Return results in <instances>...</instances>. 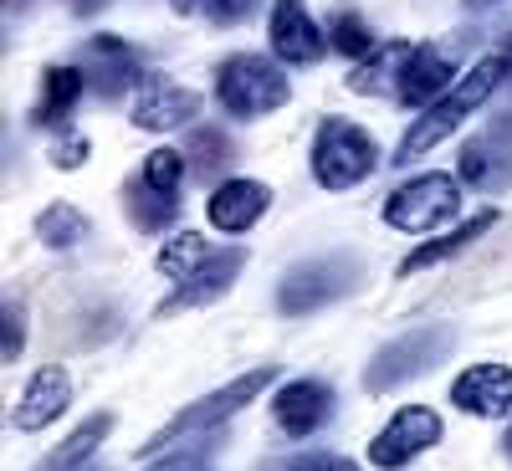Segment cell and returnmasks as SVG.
Segmentation results:
<instances>
[{
	"label": "cell",
	"instance_id": "1",
	"mask_svg": "<svg viewBox=\"0 0 512 471\" xmlns=\"http://www.w3.org/2000/svg\"><path fill=\"white\" fill-rule=\"evenodd\" d=\"M512 72V62H507V52H497V57H482L472 72H466L456 88L446 93V98H436L431 108H425L410 128H405V139H400V164H410V159H420V154H431L441 139H451V128H461L466 118H472L497 88H502V77Z\"/></svg>",
	"mask_w": 512,
	"mask_h": 471
},
{
	"label": "cell",
	"instance_id": "2",
	"mask_svg": "<svg viewBox=\"0 0 512 471\" xmlns=\"http://www.w3.org/2000/svg\"><path fill=\"white\" fill-rule=\"evenodd\" d=\"M287 98H292V82H287L282 62H272V57L241 52V57H226L216 72V103L231 118H267Z\"/></svg>",
	"mask_w": 512,
	"mask_h": 471
},
{
	"label": "cell",
	"instance_id": "3",
	"mask_svg": "<svg viewBox=\"0 0 512 471\" xmlns=\"http://www.w3.org/2000/svg\"><path fill=\"white\" fill-rule=\"evenodd\" d=\"M277 379V364H256V369H246L241 379H231V384H221V390H210L205 400H195V405H185L175 420L164 425V431L144 446L149 456L154 451H169V446H185V441H195V436H205V431H216L221 420H231L236 410H246L256 395L267 390V384Z\"/></svg>",
	"mask_w": 512,
	"mask_h": 471
},
{
	"label": "cell",
	"instance_id": "4",
	"mask_svg": "<svg viewBox=\"0 0 512 471\" xmlns=\"http://www.w3.org/2000/svg\"><path fill=\"white\" fill-rule=\"evenodd\" d=\"M456 344V333L446 323H425V328H410L400 338H390L369 364H364V390L369 395H390L400 390L405 379H420V374H431Z\"/></svg>",
	"mask_w": 512,
	"mask_h": 471
},
{
	"label": "cell",
	"instance_id": "5",
	"mask_svg": "<svg viewBox=\"0 0 512 471\" xmlns=\"http://www.w3.org/2000/svg\"><path fill=\"white\" fill-rule=\"evenodd\" d=\"M359 287V262L344 251H328V256H308V262H297L282 272L277 282V308L287 318H308L328 303H338V297H349Z\"/></svg>",
	"mask_w": 512,
	"mask_h": 471
},
{
	"label": "cell",
	"instance_id": "6",
	"mask_svg": "<svg viewBox=\"0 0 512 471\" xmlns=\"http://www.w3.org/2000/svg\"><path fill=\"white\" fill-rule=\"evenodd\" d=\"M379 164V144L354 128L349 118H323L313 134V180L323 190H354L359 180L374 175Z\"/></svg>",
	"mask_w": 512,
	"mask_h": 471
},
{
	"label": "cell",
	"instance_id": "7",
	"mask_svg": "<svg viewBox=\"0 0 512 471\" xmlns=\"http://www.w3.org/2000/svg\"><path fill=\"white\" fill-rule=\"evenodd\" d=\"M461 210V180L451 175H415L410 185L390 190V200H384V221H390L395 231H436L446 226L451 216Z\"/></svg>",
	"mask_w": 512,
	"mask_h": 471
},
{
	"label": "cell",
	"instance_id": "8",
	"mask_svg": "<svg viewBox=\"0 0 512 471\" xmlns=\"http://www.w3.org/2000/svg\"><path fill=\"white\" fill-rule=\"evenodd\" d=\"M436 441H441V415L431 405H400L390 425L369 441V461L379 471H395V466H410L420 451H431Z\"/></svg>",
	"mask_w": 512,
	"mask_h": 471
},
{
	"label": "cell",
	"instance_id": "9",
	"mask_svg": "<svg viewBox=\"0 0 512 471\" xmlns=\"http://www.w3.org/2000/svg\"><path fill=\"white\" fill-rule=\"evenodd\" d=\"M461 180L472 190H512V113H497L477 139L461 144Z\"/></svg>",
	"mask_w": 512,
	"mask_h": 471
},
{
	"label": "cell",
	"instance_id": "10",
	"mask_svg": "<svg viewBox=\"0 0 512 471\" xmlns=\"http://www.w3.org/2000/svg\"><path fill=\"white\" fill-rule=\"evenodd\" d=\"M195 113H200V93L180 88V82L164 77V72H144L139 88H134V103H128V118H134V128H144V134L185 128Z\"/></svg>",
	"mask_w": 512,
	"mask_h": 471
},
{
	"label": "cell",
	"instance_id": "11",
	"mask_svg": "<svg viewBox=\"0 0 512 471\" xmlns=\"http://www.w3.org/2000/svg\"><path fill=\"white\" fill-rule=\"evenodd\" d=\"M267 36H272V57L282 67H308V62H318L328 52V36L318 31V21L308 16L303 0H277Z\"/></svg>",
	"mask_w": 512,
	"mask_h": 471
},
{
	"label": "cell",
	"instance_id": "12",
	"mask_svg": "<svg viewBox=\"0 0 512 471\" xmlns=\"http://www.w3.org/2000/svg\"><path fill=\"white\" fill-rule=\"evenodd\" d=\"M451 405L461 415H477V420L507 415L512 410V369L507 364H472L451 384Z\"/></svg>",
	"mask_w": 512,
	"mask_h": 471
},
{
	"label": "cell",
	"instance_id": "13",
	"mask_svg": "<svg viewBox=\"0 0 512 471\" xmlns=\"http://www.w3.org/2000/svg\"><path fill=\"white\" fill-rule=\"evenodd\" d=\"M241 267H246V251H241V246L210 251V262H205L190 282H180L169 303H159V318H175V313H185V308H205V303H216L221 292H231V282L241 277Z\"/></svg>",
	"mask_w": 512,
	"mask_h": 471
},
{
	"label": "cell",
	"instance_id": "14",
	"mask_svg": "<svg viewBox=\"0 0 512 471\" xmlns=\"http://www.w3.org/2000/svg\"><path fill=\"white\" fill-rule=\"evenodd\" d=\"M82 72H88V88L103 93V98H118L123 88H139V52L123 47L118 36H93L88 47H82Z\"/></svg>",
	"mask_w": 512,
	"mask_h": 471
},
{
	"label": "cell",
	"instance_id": "15",
	"mask_svg": "<svg viewBox=\"0 0 512 471\" xmlns=\"http://www.w3.org/2000/svg\"><path fill=\"white\" fill-rule=\"evenodd\" d=\"M72 405V379L62 364H41L31 379H26V390L16 400V431H47V425Z\"/></svg>",
	"mask_w": 512,
	"mask_h": 471
},
{
	"label": "cell",
	"instance_id": "16",
	"mask_svg": "<svg viewBox=\"0 0 512 471\" xmlns=\"http://www.w3.org/2000/svg\"><path fill=\"white\" fill-rule=\"evenodd\" d=\"M267 205H272V190L262 180H226L216 195H210V226L226 231V236H241L251 231L256 221L267 216Z\"/></svg>",
	"mask_w": 512,
	"mask_h": 471
},
{
	"label": "cell",
	"instance_id": "17",
	"mask_svg": "<svg viewBox=\"0 0 512 471\" xmlns=\"http://www.w3.org/2000/svg\"><path fill=\"white\" fill-rule=\"evenodd\" d=\"M272 415L287 436H313L318 425L333 415V390L323 379H292L287 390L272 400Z\"/></svg>",
	"mask_w": 512,
	"mask_h": 471
},
{
	"label": "cell",
	"instance_id": "18",
	"mask_svg": "<svg viewBox=\"0 0 512 471\" xmlns=\"http://www.w3.org/2000/svg\"><path fill=\"white\" fill-rule=\"evenodd\" d=\"M451 72H456V62H451L441 47H415V57H410V67H405V82H400V98H395V103H405V108H431L436 98H446V93L456 88Z\"/></svg>",
	"mask_w": 512,
	"mask_h": 471
},
{
	"label": "cell",
	"instance_id": "19",
	"mask_svg": "<svg viewBox=\"0 0 512 471\" xmlns=\"http://www.w3.org/2000/svg\"><path fill=\"white\" fill-rule=\"evenodd\" d=\"M410 57H415L410 41H379V47H374L364 62H354L349 88H354V93H384V98H400V82H405Z\"/></svg>",
	"mask_w": 512,
	"mask_h": 471
},
{
	"label": "cell",
	"instance_id": "20",
	"mask_svg": "<svg viewBox=\"0 0 512 471\" xmlns=\"http://www.w3.org/2000/svg\"><path fill=\"white\" fill-rule=\"evenodd\" d=\"M497 226V210H477L472 221H461L451 236H441V241H425L420 251H410L405 262H400V277H410V272H425V267H436V262H446V256H456L461 246H472L477 236H487Z\"/></svg>",
	"mask_w": 512,
	"mask_h": 471
},
{
	"label": "cell",
	"instance_id": "21",
	"mask_svg": "<svg viewBox=\"0 0 512 471\" xmlns=\"http://www.w3.org/2000/svg\"><path fill=\"white\" fill-rule=\"evenodd\" d=\"M88 93V72L82 67H47L41 72V103H36V123H62L77 98Z\"/></svg>",
	"mask_w": 512,
	"mask_h": 471
},
{
	"label": "cell",
	"instance_id": "22",
	"mask_svg": "<svg viewBox=\"0 0 512 471\" xmlns=\"http://www.w3.org/2000/svg\"><path fill=\"white\" fill-rule=\"evenodd\" d=\"M210 262V241L205 236H195V231H175L164 246H159V272L169 277V282H190L200 267Z\"/></svg>",
	"mask_w": 512,
	"mask_h": 471
},
{
	"label": "cell",
	"instance_id": "23",
	"mask_svg": "<svg viewBox=\"0 0 512 471\" xmlns=\"http://www.w3.org/2000/svg\"><path fill=\"white\" fill-rule=\"evenodd\" d=\"M108 431H113V415H108V410L88 415V420H82L77 431L67 436V446H62V451H57V456L47 461V471H77L82 461H88V456L98 451V441H103Z\"/></svg>",
	"mask_w": 512,
	"mask_h": 471
},
{
	"label": "cell",
	"instance_id": "24",
	"mask_svg": "<svg viewBox=\"0 0 512 471\" xmlns=\"http://www.w3.org/2000/svg\"><path fill=\"white\" fill-rule=\"evenodd\" d=\"M123 195H128V210H134L139 231H164L169 221H175V210H180V195H159V190L144 185V180H128Z\"/></svg>",
	"mask_w": 512,
	"mask_h": 471
},
{
	"label": "cell",
	"instance_id": "25",
	"mask_svg": "<svg viewBox=\"0 0 512 471\" xmlns=\"http://www.w3.org/2000/svg\"><path fill=\"white\" fill-rule=\"evenodd\" d=\"M36 236L47 241L52 251H67V246H77L82 236H88V216H82L77 205L57 200V205H47V210H41V221H36Z\"/></svg>",
	"mask_w": 512,
	"mask_h": 471
},
{
	"label": "cell",
	"instance_id": "26",
	"mask_svg": "<svg viewBox=\"0 0 512 471\" xmlns=\"http://www.w3.org/2000/svg\"><path fill=\"white\" fill-rule=\"evenodd\" d=\"M328 47L333 52H344V57H354V62H364L379 41H374V31L364 26V16H354V11H344L333 21V31H328Z\"/></svg>",
	"mask_w": 512,
	"mask_h": 471
},
{
	"label": "cell",
	"instance_id": "27",
	"mask_svg": "<svg viewBox=\"0 0 512 471\" xmlns=\"http://www.w3.org/2000/svg\"><path fill=\"white\" fill-rule=\"evenodd\" d=\"M139 180H144V185H154L159 195H180V180H185V154H180V149H154Z\"/></svg>",
	"mask_w": 512,
	"mask_h": 471
},
{
	"label": "cell",
	"instance_id": "28",
	"mask_svg": "<svg viewBox=\"0 0 512 471\" xmlns=\"http://www.w3.org/2000/svg\"><path fill=\"white\" fill-rule=\"evenodd\" d=\"M175 6L190 11V16L216 21V26H241V21L256 11V0H175Z\"/></svg>",
	"mask_w": 512,
	"mask_h": 471
},
{
	"label": "cell",
	"instance_id": "29",
	"mask_svg": "<svg viewBox=\"0 0 512 471\" xmlns=\"http://www.w3.org/2000/svg\"><path fill=\"white\" fill-rule=\"evenodd\" d=\"M262 471H359V466L338 451H303V456H277Z\"/></svg>",
	"mask_w": 512,
	"mask_h": 471
},
{
	"label": "cell",
	"instance_id": "30",
	"mask_svg": "<svg viewBox=\"0 0 512 471\" xmlns=\"http://www.w3.org/2000/svg\"><path fill=\"white\" fill-rule=\"evenodd\" d=\"M190 154H195V169H200V175H210V169H221V164L231 159V139L221 134V128H195Z\"/></svg>",
	"mask_w": 512,
	"mask_h": 471
},
{
	"label": "cell",
	"instance_id": "31",
	"mask_svg": "<svg viewBox=\"0 0 512 471\" xmlns=\"http://www.w3.org/2000/svg\"><path fill=\"white\" fill-rule=\"evenodd\" d=\"M88 154H93V144L82 139V134H62L57 149H52V164L57 169H77V164H88Z\"/></svg>",
	"mask_w": 512,
	"mask_h": 471
},
{
	"label": "cell",
	"instance_id": "32",
	"mask_svg": "<svg viewBox=\"0 0 512 471\" xmlns=\"http://www.w3.org/2000/svg\"><path fill=\"white\" fill-rule=\"evenodd\" d=\"M21 338H26V313L11 297V303H6V359H21Z\"/></svg>",
	"mask_w": 512,
	"mask_h": 471
},
{
	"label": "cell",
	"instance_id": "33",
	"mask_svg": "<svg viewBox=\"0 0 512 471\" xmlns=\"http://www.w3.org/2000/svg\"><path fill=\"white\" fill-rule=\"evenodd\" d=\"M149 471H200L190 456H169V461H159V466H149Z\"/></svg>",
	"mask_w": 512,
	"mask_h": 471
},
{
	"label": "cell",
	"instance_id": "34",
	"mask_svg": "<svg viewBox=\"0 0 512 471\" xmlns=\"http://www.w3.org/2000/svg\"><path fill=\"white\" fill-rule=\"evenodd\" d=\"M72 6H77V11H103L108 0H72Z\"/></svg>",
	"mask_w": 512,
	"mask_h": 471
},
{
	"label": "cell",
	"instance_id": "35",
	"mask_svg": "<svg viewBox=\"0 0 512 471\" xmlns=\"http://www.w3.org/2000/svg\"><path fill=\"white\" fill-rule=\"evenodd\" d=\"M502 441H507V456H512V425H507V436H502Z\"/></svg>",
	"mask_w": 512,
	"mask_h": 471
},
{
	"label": "cell",
	"instance_id": "36",
	"mask_svg": "<svg viewBox=\"0 0 512 471\" xmlns=\"http://www.w3.org/2000/svg\"><path fill=\"white\" fill-rule=\"evenodd\" d=\"M507 62H512V47H507Z\"/></svg>",
	"mask_w": 512,
	"mask_h": 471
}]
</instances>
